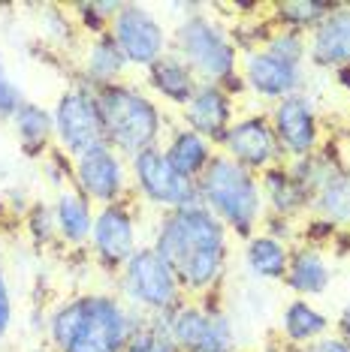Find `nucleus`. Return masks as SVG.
Segmentation results:
<instances>
[{
	"label": "nucleus",
	"mask_w": 350,
	"mask_h": 352,
	"mask_svg": "<svg viewBox=\"0 0 350 352\" xmlns=\"http://www.w3.org/2000/svg\"><path fill=\"white\" fill-rule=\"evenodd\" d=\"M229 229L200 202L163 211L157 217L151 247L172 268L185 298L218 292L229 265Z\"/></svg>",
	"instance_id": "f257e3e1"
},
{
	"label": "nucleus",
	"mask_w": 350,
	"mask_h": 352,
	"mask_svg": "<svg viewBox=\"0 0 350 352\" xmlns=\"http://www.w3.org/2000/svg\"><path fill=\"white\" fill-rule=\"evenodd\" d=\"M142 314L115 292H79L54 304L45 316V346L52 352H124Z\"/></svg>",
	"instance_id": "f03ea898"
},
{
	"label": "nucleus",
	"mask_w": 350,
	"mask_h": 352,
	"mask_svg": "<svg viewBox=\"0 0 350 352\" xmlns=\"http://www.w3.org/2000/svg\"><path fill=\"white\" fill-rule=\"evenodd\" d=\"M178 10L185 15L169 34V52L178 54L200 82L220 85L233 100L248 94L242 73H238L242 54L236 49L229 28L205 12V6L200 3H185Z\"/></svg>",
	"instance_id": "7ed1b4c3"
},
{
	"label": "nucleus",
	"mask_w": 350,
	"mask_h": 352,
	"mask_svg": "<svg viewBox=\"0 0 350 352\" xmlns=\"http://www.w3.org/2000/svg\"><path fill=\"white\" fill-rule=\"evenodd\" d=\"M97 106L103 118V135L124 160H133L148 148L163 145L169 124L166 115L142 85L115 82L97 91Z\"/></svg>",
	"instance_id": "20e7f679"
},
{
	"label": "nucleus",
	"mask_w": 350,
	"mask_h": 352,
	"mask_svg": "<svg viewBox=\"0 0 350 352\" xmlns=\"http://www.w3.org/2000/svg\"><path fill=\"white\" fill-rule=\"evenodd\" d=\"M196 202L218 217L229 229V235L238 241H248L254 232H260L262 214V193L260 178L248 169H242L229 157L218 151L214 160L205 166V172L196 178Z\"/></svg>",
	"instance_id": "39448f33"
},
{
	"label": "nucleus",
	"mask_w": 350,
	"mask_h": 352,
	"mask_svg": "<svg viewBox=\"0 0 350 352\" xmlns=\"http://www.w3.org/2000/svg\"><path fill=\"white\" fill-rule=\"evenodd\" d=\"M115 280L118 295L142 316H169L185 301V292H181L172 268L151 244H142L133 253V259L115 274Z\"/></svg>",
	"instance_id": "423d86ee"
},
{
	"label": "nucleus",
	"mask_w": 350,
	"mask_h": 352,
	"mask_svg": "<svg viewBox=\"0 0 350 352\" xmlns=\"http://www.w3.org/2000/svg\"><path fill=\"white\" fill-rule=\"evenodd\" d=\"M178 352H238L233 319L218 301V292L205 298H185L169 316Z\"/></svg>",
	"instance_id": "0eeeda50"
},
{
	"label": "nucleus",
	"mask_w": 350,
	"mask_h": 352,
	"mask_svg": "<svg viewBox=\"0 0 350 352\" xmlns=\"http://www.w3.org/2000/svg\"><path fill=\"white\" fill-rule=\"evenodd\" d=\"M52 121H54V148H61L73 160L97 145H106L97 91H91L82 82H73L70 87H63V94H58V100L52 106Z\"/></svg>",
	"instance_id": "6e6552de"
},
{
	"label": "nucleus",
	"mask_w": 350,
	"mask_h": 352,
	"mask_svg": "<svg viewBox=\"0 0 350 352\" xmlns=\"http://www.w3.org/2000/svg\"><path fill=\"white\" fill-rule=\"evenodd\" d=\"M139 247V208L133 202V196L121 199L115 205L97 208L88 253H91V259L97 262L100 271L115 277L133 259V253Z\"/></svg>",
	"instance_id": "1a4fd4ad"
},
{
	"label": "nucleus",
	"mask_w": 350,
	"mask_h": 352,
	"mask_svg": "<svg viewBox=\"0 0 350 352\" xmlns=\"http://www.w3.org/2000/svg\"><path fill=\"white\" fill-rule=\"evenodd\" d=\"M127 166H130L133 199H142L145 205L161 208V211H175L196 202V181L175 172V166L163 154V145L142 151L127 160Z\"/></svg>",
	"instance_id": "9d476101"
},
{
	"label": "nucleus",
	"mask_w": 350,
	"mask_h": 352,
	"mask_svg": "<svg viewBox=\"0 0 350 352\" xmlns=\"http://www.w3.org/2000/svg\"><path fill=\"white\" fill-rule=\"evenodd\" d=\"M73 187L97 208L130 199V166L112 145H97L73 160Z\"/></svg>",
	"instance_id": "9b49d317"
},
{
	"label": "nucleus",
	"mask_w": 350,
	"mask_h": 352,
	"mask_svg": "<svg viewBox=\"0 0 350 352\" xmlns=\"http://www.w3.org/2000/svg\"><path fill=\"white\" fill-rule=\"evenodd\" d=\"M269 118H272L275 139H278V145H281V154L287 163L311 157L326 142L323 118H320V111H317V102L308 97L305 91L290 94V97H284L281 102H275Z\"/></svg>",
	"instance_id": "f8f14e48"
},
{
	"label": "nucleus",
	"mask_w": 350,
	"mask_h": 352,
	"mask_svg": "<svg viewBox=\"0 0 350 352\" xmlns=\"http://www.w3.org/2000/svg\"><path fill=\"white\" fill-rule=\"evenodd\" d=\"M109 34L124 52L130 67L148 69L154 60H161L169 52V34L161 25L154 12L142 3H121V10L112 19Z\"/></svg>",
	"instance_id": "ddd939ff"
},
{
	"label": "nucleus",
	"mask_w": 350,
	"mask_h": 352,
	"mask_svg": "<svg viewBox=\"0 0 350 352\" xmlns=\"http://www.w3.org/2000/svg\"><path fill=\"white\" fill-rule=\"evenodd\" d=\"M218 151L254 175L272 169L278 163H287L281 154V145L275 139L269 111H251V115L236 118Z\"/></svg>",
	"instance_id": "4468645a"
},
{
	"label": "nucleus",
	"mask_w": 350,
	"mask_h": 352,
	"mask_svg": "<svg viewBox=\"0 0 350 352\" xmlns=\"http://www.w3.org/2000/svg\"><path fill=\"white\" fill-rule=\"evenodd\" d=\"M238 73H242V82L254 97L269 100V102H281L290 94H299L302 85H305V67L275 58L266 49L242 54Z\"/></svg>",
	"instance_id": "2eb2a0df"
},
{
	"label": "nucleus",
	"mask_w": 350,
	"mask_h": 352,
	"mask_svg": "<svg viewBox=\"0 0 350 352\" xmlns=\"http://www.w3.org/2000/svg\"><path fill=\"white\" fill-rule=\"evenodd\" d=\"M236 121V100L229 97L220 85L200 82L196 94L190 97V102L181 109V124L187 130L200 133L203 139H209L214 148L224 142L227 130Z\"/></svg>",
	"instance_id": "dca6fc26"
},
{
	"label": "nucleus",
	"mask_w": 350,
	"mask_h": 352,
	"mask_svg": "<svg viewBox=\"0 0 350 352\" xmlns=\"http://www.w3.org/2000/svg\"><path fill=\"white\" fill-rule=\"evenodd\" d=\"M308 63L314 69H350V3H336L320 28L308 34Z\"/></svg>",
	"instance_id": "f3484780"
},
{
	"label": "nucleus",
	"mask_w": 350,
	"mask_h": 352,
	"mask_svg": "<svg viewBox=\"0 0 350 352\" xmlns=\"http://www.w3.org/2000/svg\"><path fill=\"white\" fill-rule=\"evenodd\" d=\"M260 193L266 214H278V217L296 220L305 217L308 208H311V190L293 175L290 163H278L272 169L260 172Z\"/></svg>",
	"instance_id": "a211bd4d"
},
{
	"label": "nucleus",
	"mask_w": 350,
	"mask_h": 352,
	"mask_svg": "<svg viewBox=\"0 0 350 352\" xmlns=\"http://www.w3.org/2000/svg\"><path fill=\"white\" fill-rule=\"evenodd\" d=\"M200 87V78L190 73V67L178 54L166 52L161 60H154L145 69V91L154 97L157 102H169L175 109H185L190 97Z\"/></svg>",
	"instance_id": "6ab92c4d"
},
{
	"label": "nucleus",
	"mask_w": 350,
	"mask_h": 352,
	"mask_svg": "<svg viewBox=\"0 0 350 352\" xmlns=\"http://www.w3.org/2000/svg\"><path fill=\"white\" fill-rule=\"evenodd\" d=\"M332 283V265L329 256L320 247L308 244H293L290 247V262H287V277L284 286L296 295V298H320Z\"/></svg>",
	"instance_id": "aec40b11"
},
{
	"label": "nucleus",
	"mask_w": 350,
	"mask_h": 352,
	"mask_svg": "<svg viewBox=\"0 0 350 352\" xmlns=\"http://www.w3.org/2000/svg\"><path fill=\"white\" fill-rule=\"evenodd\" d=\"M127 67H130V63H127L124 52L118 49L112 34H100V36L88 39L85 54H82V69H79L76 82L88 85L91 91H100V87H106V85L124 82Z\"/></svg>",
	"instance_id": "412c9836"
},
{
	"label": "nucleus",
	"mask_w": 350,
	"mask_h": 352,
	"mask_svg": "<svg viewBox=\"0 0 350 352\" xmlns=\"http://www.w3.org/2000/svg\"><path fill=\"white\" fill-rule=\"evenodd\" d=\"M52 211H54V226H58V241L73 247V250H85L88 241H91L97 205L88 202L76 187H70L54 196Z\"/></svg>",
	"instance_id": "4be33fe9"
},
{
	"label": "nucleus",
	"mask_w": 350,
	"mask_h": 352,
	"mask_svg": "<svg viewBox=\"0 0 350 352\" xmlns=\"http://www.w3.org/2000/svg\"><path fill=\"white\" fill-rule=\"evenodd\" d=\"M163 154L175 166V172H181L185 178L196 181L205 172V166L214 160L218 148H214L209 139H203L200 133H194V130H187L185 124H178V126H169V133H166Z\"/></svg>",
	"instance_id": "5701e85b"
},
{
	"label": "nucleus",
	"mask_w": 350,
	"mask_h": 352,
	"mask_svg": "<svg viewBox=\"0 0 350 352\" xmlns=\"http://www.w3.org/2000/svg\"><path fill=\"white\" fill-rule=\"evenodd\" d=\"M326 334H332V319L323 314L320 307H314L308 298H293L284 304L281 310V338L290 349H302L308 343L323 340Z\"/></svg>",
	"instance_id": "b1692460"
},
{
	"label": "nucleus",
	"mask_w": 350,
	"mask_h": 352,
	"mask_svg": "<svg viewBox=\"0 0 350 352\" xmlns=\"http://www.w3.org/2000/svg\"><path fill=\"white\" fill-rule=\"evenodd\" d=\"M12 130H15V139H19L21 154L30 160H43L54 148L52 109H45L43 102L28 100L19 115L12 118Z\"/></svg>",
	"instance_id": "393cba45"
},
{
	"label": "nucleus",
	"mask_w": 350,
	"mask_h": 352,
	"mask_svg": "<svg viewBox=\"0 0 350 352\" xmlns=\"http://www.w3.org/2000/svg\"><path fill=\"white\" fill-rule=\"evenodd\" d=\"M242 259H245V268H248L254 277L284 283V277H287V262H290V244L278 241V238L266 235V232H254L248 241H245Z\"/></svg>",
	"instance_id": "a878e982"
},
{
	"label": "nucleus",
	"mask_w": 350,
	"mask_h": 352,
	"mask_svg": "<svg viewBox=\"0 0 350 352\" xmlns=\"http://www.w3.org/2000/svg\"><path fill=\"white\" fill-rule=\"evenodd\" d=\"M336 10V3H323V0H278L266 6V15L275 28L296 30V34H311L320 28V21Z\"/></svg>",
	"instance_id": "bb28decb"
},
{
	"label": "nucleus",
	"mask_w": 350,
	"mask_h": 352,
	"mask_svg": "<svg viewBox=\"0 0 350 352\" xmlns=\"http://www.w3.org/2000/svg\"><path fill=\"white\" fill-rule=\"evenodd\" d=\"M169 316H142V322L130 334L124 352H178L169 328Z\"/></svg>",
	"instance_id": "cd10ccee"
},
{
	"label": "nucleus",
	"mask_w": 350,
	"mask_h": 352,
	"mask_svg": "<svg viewBox=\"0 0 350 352\" xmlns=\"http://www.w3.org/2000/svg\"><path fill=\"white\" fill-rule=\"evenodd\" d=\"M118 10H121V3H112V0H82V3H73L76 28L82 34H88V39L109 34Z\"/></svg>",
	"instance_id": "c85d7f7f"
},
{
	"label": "nucleus",
	"mask_w": 350,
	"mask_h": 352,
	"mask_svg": "<svg viewBox=\"0 0 350 352\" xmlns=\"http://www.w3.org/2000/svg\"><path fill=\"white\" fill-rule=\"evenodd\" d=\"M262 49L272 52L275 58H281L287 63H296V67H305V63H308V36L296 34V30L275 28L272 34H269V39H266V45H262Z\"/></svg>",
	"instance_id": "c756f323"
},
{
	"label": "nucleus",
	"mask_w": 350,
	"mask_h": 352,
	"mask_svg": "<svg viewBox=\"0 0 350 352\" xmlns=\"http://www.w3.org/2000/svg\"><path fill=\"white\" fill-rule=\"evenodd\" d=\"M25 226L34 247H52L58 244V226H54V211L45 202H30L25 211Z\"/></svg>",
	"instance_id": "7c9ffc66"
},
{
	"label": "nucleus",
	"mask_w": 350,
	"mask_h": 352,
	"mask_svg": "<svg viewBox=\"0 0 350 352\" xmlns=\"http://www.w3.org/2000/svg\"><path fill=\"white\" fill-rule=\"evenodd\" d=\"M43 172L58 193L73 187V157H67L61 148H52L49 154L43 157Z\"/></svg>",
	"instance_id": "2f4dec72"
},
{
	"label": "nucleus",
	"mask_w": 350,
	"mask_h": 352,
	"mask_svg": "<svg viewBox=\"0 0 350 352\" xmlns=\"http://www.w3.org/2000/svg\"><path fill=\"white\" fill-rule=\"evenodd\" d=\"M28 102V97L21 94L19 82L0 67V121L3 124H12V118L21 111V106Z\"/></svg>",
	"instance_id": "473e14b6"
},
{
	"label": "nucleus",
	"mask_w": 350,
	"mask_h": 352,
	"mask_svg": "<svg viewBox=\"0 0 350 352\" xmlns=\"http://www.w3.org/2000/svg\"><path fill=\"white\" fill-rule=\"evenodd\" d=\"M12 322H15V301H12V283H10V274L6 268L0 265V343L10 338L12 331Z\"/></svg>",
	"instance_id": "72a5a7b5"
},
{
	"label": "nucleus",
	"mask_w": 350,
	"mask_h": 352,
	"mask_svg": "<svg viewBox=\"0 0 350 352\" xmlns=\"http://www.w3.org/2000/svg\"><path fill=\"white\" fill-rule=\"evenodd\" d=\"M290 352H350V346L338 338V334H326L323 340L308 343V346H302V349H290Z\"/></svg>",
	"instance_id": "f704fd0d"
},
{
	"label": "nucleus",
	"mask_w": 350,
	"mask_h": 352,
	"mask_svg": "<svg viewBox=\"0 0 350 352\" xmlns=\"http://www.w3.org/2000/svg\"><path fill=\"white\" fill-rule=\"evenodd\" d=\"M336 334L350 346V301L344 304V310H341L338 319H336Z\"/></svg>",
	"instance_id": "c9c22d12"
},
{
	"label": "nucleus",
	"mask_w": 350,
	"mask_h": 352,
	"mask_svg": "<svg viewBox=\"0 0 350 352\" xmlns=\"http://www.w3.org/2000/svg\"><path fill=\"white\" fill-rule=\"evenodd\" d=\"M332 76H336V82H338L341 91L350 97V69H338V73H332Z\"/></svg>",
	"instance_id": "e433bc0d"
},
{
	"label": "nucleus",
	"mask_w": 350,
	"mask_h": 352,
	"mask_svg": "<svg viewBox=\"0 0 350 352\" xmlns=\"http://www.w3.org/2000/svg\"><path fill=\"white\" fill-rule=\"evenodd\" d=\"M338 142H341V148H344V157H347V163H350V124L344 126V130H341Z\"/></svg>",
	"instance_id": "4c0bfd02"
},
{
	"label": "nucleus",
	"mask_w": 350,
	"mask_h": 352,
	"mask_svg": "<svg viewBox=\"0 0 350 352\" xmlns=\"http://www.w3.org/2000/svg\"><path fill=\"white\" fill-rule=\"evenodd\" d=\"M34 352H52L49 346H39V349H34Z\"/></svg>",
	"instance_id": "58836bf2"
}]
</instances>
